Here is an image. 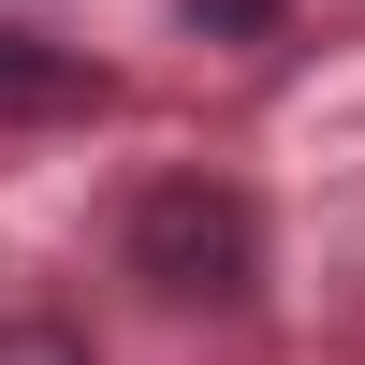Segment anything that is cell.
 Returning a JSON list of instances; mask_svg holds the SVG:
<instances>
[{
    "mask_svg": "<svg viewBox=\"0 0 365 365\" xmlns=\"http://www.w3.org/2000/svg\"><path fill=\"white\" fill-rule=\"evenodd\" d=\"M205 29H278V0H190Z\"/></svg>",
    "mask_w": 365,
    "mask_h": 365,
    "instance_id": "cell-4",
    "label": "cell"
},
{
    "mask_svg": "<svg viewBox=\"0 0 365 365\" xmlns=\"http://www.w3.org/2000/svg\"><path fill=\"white\" fill-rule=\"evenodd\" d=\"M117 263L161 307H249L263 292V205L234 175H146L132 220H117Z\"/></svg>",
    "mask_w": 365,
    "mask_h": 365,
    "instance_id": "cell-1",
    "label": "cell"
},
{
    "mask_svg": "<svg viewBox=\"0 0 365 365\" xmlns=\"http://www.w3.org/2000/svg\"><path fill=\"white\" fill-rule=\"evenodd\" d=\"M0 365H103V351H88L73 322H44V307H29V322H0Z\"/></svg>",
    "mask_w": 365,
    "mask_h": 365,
    "instance_id": "cell-3",
    "label": "cell"
},
{
    "mask_svg": "<svg viewBox=\"0 0 365 365\" xmlns=\"http://www.w3.org/2000/svg\"><path fill=\"white\" fill-rule=\"evenodd\" d=\"M103 103V73H88L73 44H29V29H0V117H88Z\"/></svg>",
    "mask_w": 365,
    "mask_h": 365,
    "instance_id": "cell-2",
    "label": "cell"
}]
</instances>
